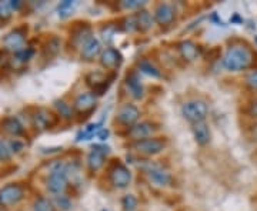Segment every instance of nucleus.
<instances>
[{"label":"nucleus","mask_w":257,"mask_h":211,"mask_svg":"<svg viewBox=\"0 0 257 211\" xmlns=\"http://www.w3.org/2000/svg\"><path fill=\"white\" fill-rule=\"evenodd\" d=\"M254 62H256V56L253 53V50L243 43L229 46L223 56L224 69L234 73L251 69L254 66Z\"/></svg>","instance_id":"f257e3e1"},{"label":"nucleus","mask_w":257,"mask_h":211,"mask_svg":"<svg viewBox=\"0 0 257 211\" xmlns=\"http://www.w3.org/2000/svg\"><path fill=\"white\" fill-rule=\"evenodd\" d=\"M69 174H67V165L62 161H56L50 168V174L47 177V190L55 195H62L67 188Z\"/></svg>","instance_id":"f03ea898"},{"label":"nucleus","mask_w":257,"mask_h":211,"mask_svg":"<svg viewBox=\"0 0 257 211\" xmlns=\"http://www.w3.org/2000/svg\"><path fill=\"white\" fill-rule=\"evenodd\" d=\"M139 168H142L143 171H146L150 181L159 185V187H169L173 185V175L170 174L167 170L162 168L160 165L150 163V161H142L138 164Z\"/></svg>","instance_id":"7ed1b4c3"},{"label":"nucleus","mask_w":257,"mask_h":211,"mask_svg":"<svg viewBox=\"0 0 257 211\" xmlns=\"http://www.w3.org/2000/svg\"><path fill=\"white\" fill-rule=\"evenodd\" d=\"M209 114V106L203 100H189L182 106V116L192 124H197L206 120Z\"/></svg>","instance_id":"20e7f679"},{"label":"nucleus","mask_w":257,"mask_h":211,"mask_svg":"<svg viewBox=\"0 0 257 211\" xmlns=\"http://www.w3.org/2000/svg\"><path fill=\"white\" fill-rule=\"evenodd\" d=\"M166 140L159 137H147L143 140H138V141H133L130 144V148L133 151H136L138 154H143V156H157L160 153L165 151Z\"/></svg>","instance_id":"39448f33"},{"label":"nucleus","mask_w":257,"mask_h":211,"mask_svg":"<svg viewBox=\"0 0 257 211\" xmlns=\"http://www.w3.org/2000/svg\"><path fill=\"white\" fill-rule=\"evenodd\" d=\"M26 195V190L22 184L10 183L0 188V205L12 207L22 201Z\"/></svg>","instance_id":"423d86ee"},{"label":"nucleus","mask_w":257,"mask_h":211,"mask_svg":"<svg viewBox=\"0 0 257 211\" xmlns=\"http://www.w3.org/2000/svg\"><path fill=\"white\" fill-rule=\"evenodd\" d=\"M109 180L114 188L123 190L132 183V173L123 163H114L109 170Z\"/></svg>","instance_id":"0eeeda50"},{"label":"nucleus","mask_w":257,"mask_h":211,"mask_svg":"<svg viewBox=\"0 0 257 211\" xmlns=\"http://www.w3.org/2000/svg\"><path fill=\"white\" fill-rule=\"evenodd\" d=\"M110 154V147L104 146V144H96L92 147V150L89 151L86 163L90 171H99L101 167L106 163V157Z\"/></svg>","instance_id":"6e6552de"},{"label":"nucleus","mask_w":257,"mask_h":211,"mask_svg":"<svg viewBox=\"0 0 257 211\" xmlns=\"http://www.w3.org/2000/svg\"><path fill=\"white\" fill-rule=\"evenodd\" d=\"M57 121H59V116L55 114L53 111L43 109V107L37 109L32 116V123L35 126V129L39 131H45V130L55 127Z\"/></svg>","instance_id":"1a4fd4ad"},{"label":"nucleus","mask_w":257,"mask_h":211,"mask_svg":"<svg viewBox=\"0 0 257 211\" xmlns=\"http://www.w3.org/2000/svg\"><path fill=\"white\" fill-rule=\"evenodd\" d=\"M26 33H28V29L26 28H16L5 36L3 45H5V47L8 50H12V52L18 53L22 49L26 47L25 46L26 45Z\"/></svg>","instance_id":"9d476101"},{"label":"nucleus","mask_w":257,"mask_h":211,"mask_svg":"<svg viewBox=\"0 0 257 211\" xmlns=\"http://www.w3.org/2000/svg\"><path fill=\"white\" fill-rule=\"evenodd\" d=\"M139 119H140V110L138 109V106L132 103H124L123 106H120L116 114L117 123H120L121 126H126L127 129L139 123Z\"/></svg>","instance_id":"9b49d317"},{"label":"nucleus","mask_w":257,"mask_h":211,"mask_svg":"<svg viewBox=\"0 0 257 211\" xmlns=\"http://www.w3.org/2000/svg\"><path fill=\"white\" fill-rule=\"evenodd\" d=\"M97 100H99V97L93 92L80 93L73 103L74 111H77L80 114H90L96 109Z\"/></svg>","instance_id":"f8f14e48"},{"label":"nucleus","mask_w":257,"mask_h":211,"mask_svg":"<svg viewBox=\"0 0 257 211\" xmlns=\"http://www.w3.org/2000/svg\"><path fill=\"white\" fill-rule=\"evenodd\" d=\"M99 60H100V65L103 69L114 72L123 63V55L120 53V50L114 49V47H107L101 52Z\"/></svg>","instance_id":"ddd939ff"},{"label":"nucleus","mask_w":257,"mask_h":211,"mask_svg":"<svg viewBox=\"0 0 257 211\" xmlns=\"http://www.w3.org/2000/svg\"><path fill=\"white\" fill-rule=\"evenodd\" d=\"M176 9L173 5L170 3H160L159 6L155 10V22L157 25H160L162 28H166V26H170L173 25V22L176 20Z\"/></svg>","instance_id":"4468645a"},{"label":"nucleus","mask_w":257,"mask_h":211,"mask_svg":"<svg viewBox=\"0 0 257 211\" xmlns=\"http://www.w3.org/2000/svg\"><path fill=\"white\" fill-rule=\"evenodd\" d=\"M155 130H156V127H155V124L152 121H140V123H136L135 126L128 127L126 134L133 141H138V140L152 137V134L155 133Z\"/></svg>","instance_id":"2eb2a0df"},{"label":"nucleus","mask_w":257,"mask_h":211,"mask_svg":"<svg viewBox=\"0 0 257 211\" xmlns=\"http://www.w3.org/2000/svg\"><path fill=\"white\" fill-rule=\"evenodd\" d=\"M92 28L87 23H82L80 26H76L70 33V42L73 45L74 49H82L84 46V43L92 39Z\"/></svg>","instance_id":"dca6fc26"},{"label":"nucleus","mask_w":257,"mask_h":211,"mask_svg":"<svg viewBox=\"0 0 257 211\" xmlns=\"http://www.w3.org/2000/svg\"><path fill=\"white\" fill-rule=\"evenodd\" d=\"M124 84L133 99L142 100L145 97V87H143V83L140 80L138 72H130L124 79Z\"/></svg>","instance_id":"f3484780"},{"label":"nucleus","mask_w":257,"mask_h":211,"mask_svg":"<svg viewBox=\"0 0 257 211\" xmlns=\"http://www.w3.org/2000/svg\"><path fill=\"white\" fill-rule=\"evenodd\" d=\"M177 50L186 62H194L200 56V47L192 40H183L177 45Z\"/></svg>","instance_id":"a211bd4d"},{"label":"nucleus","mask_w":257,"mask_h":211,"mask_svg":"<svg viewBox=\"0 0 257 211\" xmlns=\"http://www.w3.org/2000/svg\"><path fill=\"white\" fill-rule=\"evenodd\" d=\"M101 43L93 36L92 39H89L84 46L82 47V52H80V56L84 62H93L96 57H99L101 55Z\"/></svg>","instance_id":"6ab92c4d"},{"label":"nucleus","mask_w":257,"mask_h":211,"mask_svg":"<svg viewBox=\"0 0 257 211\" xmlns=\"http://www.w3.org/2000/svg\"><path fill=\"white\" fill-rule=\"evenodd\" d=\"M192 131H193L194 141H196L199 146L204 147L210 143L211 131H210V127H209V124H207L206 121L197 123V124H193Z\"/></svg>","instance_id":"aec40b11"},{"label":"nucleus","mask_w":257,"mask_h":211,"mask_svg":"<svg viewBox=\"0 0 257 211\" xmlns=\"http://www.w3.org/2000/svg\"><path fill=\"white\" fill-rule=\"evenodd\" d=\"M2 130L6 131L8 134L13 136V137H22L25 134V126L22 124V121L15 117V116H9L2 121Z\"/></svg>","instance_id":"412c9836"},{"label":"nucleus","mask_w":257,"mask_h":211,"mask_svg":"<svg viewBox=\"0 0 257 211\" xmlns=\"http://www.w3.org/2000/svg\"><path fill=\"white\" fill-rule=\"evenodd\" d=\"M135 18H136L138 29L140 32H149L150 29L153 28V25H155V18H153V15L146 9L139 10L138 13L135 15Z\"/></svg>","instance_id":"4be33fe9"},{"label":"nucleus","mask_w":257,"mask_h":211,"mask_svg":"<svg viewBox=\"0 0 257 211\" xmlns=\"http://www.w3.org/2000/svg\"><path fill=\"white\" fill-rule=\"evenodd\" d=\"M101 126H103V124H101V121L87 124L86 127H83V129L77 133V136H76V141H86V140H90V138H93L94 136L97 137L99 131L103 129Z\"/></svg>","instance_id":"5701e85b"},{"label":"nucleus","mask_w":257,"mask_h":211,"mask_svg":"<svg viewBox=\"0 0 257 211\" xmlns=\"http://www.w3.org/2000/svg\"><path fill=\"white\" fill-rule=\"evenodd\" d=\"M138 67L140 73L147 74V76H150V77H153V79H160V77H162L160 69H159L153 62H150L149 59H142V60L139 62Z\"/></svg>","instance_id":"b1692460"},{"label":"nucleus","mask_w":257,"mask_h":211,"mask_svg":"<svg viewBox=\"0 0 257 211\" xmlns=\"http://www.w3.org/2000/svg\"><path fill=\"white\" fill-rule=\"evenodd\" d=\"M55 109L57 111V116L63 120H72L74 117V109L67 103V101L57 99L55 100Z\"/></svg>","instance_id":"393cba45"},{"label":"nucleus","mask_w":257,"mask_h":211,"mask_svg":"<svg viewBox=\"0 0 257 211\" xmlns=\"http://www.w3.org/2000/svg\"><path fill=\"white\" fill-rule=\"evenodd\" d=\"M33 211H56V205L46 197H37L33 202Z\"/></svg>","instance_id":"a878e982"},{"label":"nucleus","mask_w":257,"mask_h":211,"mask_svg":"<svg viewBox=\"0 0 257 211\" xmlns=\"http://www.w3.org/2000/svg\"><path fill=\"white\" fill-rule=\"evenodd\" d=\"M35 53L36 52H35L33 47H25L20 52L15 53V59H16V62H19V63H28V62H30L33 59Z\"/></svg>","instance_id":"bb28decb"},{"label":"nucleus","mask_w":257,"mask_h":211,"mask_svg":"<svg viewBox=\"0 0 257 211\" xmlns=\"http://www.w3.org/2000/svg\"><path fill=\"white\" fill-rule=\"evenodd\" d=\"M138 205V198H136V195H133V194H126V195L121 198V207H123V210L124 211H136Z\"/></svg>","instance_id":"cd10ccee"},{"label":"nucleus","mask_w":257,"mask_h":211,"mask_svg":"<svg viewBox=\"0 0 257 211\" xmlns=\"http://www.w3.org/2000/svg\"><path fill=\"white\" fill-rule=\"evenodd\" d=\"M13 16V10L10 8V2H0V20L8 22Z\"/></svg>","instance_id":"c85d7f7f"},{"label":"nucleus","mask_w":257,"mask_h":211,"mask_svg":"<svg viewBox=\"0 0 257 211\" xmlns=\"http://www.w3.org/2000/svg\"><path fill=\"white\" fill-rule=\"evenodd\" d=\"M73 8H74L73 2H70V0H64V2H62V3L57 6L59 16H60V18H67V16L70 15V12L73 10Z\"/></svg>","instance_id":"c756f323"},{"label":"nucleus","mask_w":257,"mask_h":211,"mask_svg":"<svg viewBox=\"0 0 257 211\" xmlns=\"http://www.w3.org/2000/svg\"><path fill=\"white\" fill-rule=\"evenodd\" d=\"M55 205L56 207H59L62 211H69L72 208V201H70L69 197H66V195L62 194V195H56Z\"/></svg>","instance_id":"7c9ffc66"},{"label":"nucleus","mask_w":257,"mask_h":211,"mask_svg":"<svg viewBox=\"0 0 257 211\" xmlns=\"http://www.w3.org/2000/svg\"><path fill=\"white\" fill-rule=\"evenodd\" d=\"M244 83L251 92H257V69H253V70L248 72Z\"/></svg>","instance_id":"2f4dec72"},{"label":"nucleus","mask_w":257,"mask_h":211,"mask_svg":"<svg viewBox=\"0 0 257 211\" xmlns=\"http://www.w3.org/2000/svg\"><path fill=\"white\" fill-rule=\"evenodd\" d=\"M146 5V2H140V0H124L121 2V8L126 10H142L143 6Z\"/></svg>","instance_id":"473e14b6"},{"label":"nucleus","mask_w":257,"mask_h":211,"mask_svg":"<svg viewBox=\"0 0 257 211\" xmlns=\"http://www.w3.org/2000/svg\"><path fill=\"white\" fill-rule=\"evenodd\" d=\"M60 40L57 39V37H52L49 42H47V46L46 50L49 52V55L50 56H56L59 52H60Z\"/></svg>","instance_id":"72a5a7b5"},{"label":"nucleus","mask_w":257,"mask_h":211,"mask_svg":"<svg viewBox=\"0 0 257 211\" xmlns=\"http://www.w3.org/2000/svg\"><path fill=\"white\" fill-rule=\"evenodd\" d=\"M12 156L13 154L10 151L9 146H8V141L0 138V161H9Z\"/></svg>","instance_id":"f704fd0d"},{"label":"nucleus","mask_w":257,"mask_h":211,"mask_svg":"<svg viewBox=\"0 0 257 211\" xmlns=\"http://www.w3.org/2000/svg\"><path fill=\"white\" fill-rule=\"evenodd\" d=\"M8 146H9L12 154H19L25 150V143L19 138H13V140L8 141Z\"/></svg>","instance_id":"c9c22d12"},{"label":"nucleus","mask_w":257,"mask_h":211,"mask_svg":"<svg viewBox=\"0 0 257 211\" xmlns=\"http://www.w3.org/2000/svg\"><path fill=\"white\" fill-rule=\"evenodd\" d=\"M123 30L124 32H128V33H133V32H138V23H136V18L135 16H130V18L124 19L123 22Z\"/></svg>","instance_id":"e433bc0d"},{"label":"nucleus","mask_w":257,"mask_h":211,"mask_svg":"<svg viewBox=\"0 0 257 211\" xmlns=\"http://www.w3.org/2000/svg\"><path fill=\"white\" fill-rule=\"evenodd\" d=\"M114 33H116V28H114V26H110V25H107L106 28L101 29V36H103V40H104L106 43H111V40H113V37H114Z\"/></svg>","instance_id":"4c0bfd02"},{"label":"nucleus","mask_w":257,"mask_h":211,"mask_svg":"<svg viewBox=\"0 0 257 211\" xmlns=\"http://www.w3.org/2000/svg\"><path fill=\"white\" fill-rule=\"evenodd\" d=\"M246 113H247L248 117H251V119H257V99L250 101V104L247 106V110H246Z\"/></svg>","instance_id":"58836bf2"},{"label":"nucleus","mask_w":257,"mask_h":211,"mask_svg":"<svg viewBox=\"0 0 257 211\" xmlns=\"http://www.w3.org/2000/svg\"><path fill=\"white\" fill-rule=\"evenodd\" d=\"M22 6H23V3L22 2H19V0H13V2H10V8L13 12H18L19 9H22Z\"/></svg>","instance_id":"ea45409f"},{"label":"nucleus","mask_w":257,"mask_h":211,"mask_svg":"<svg viewBox=\"0 0 257 211\" xmlns=\"http://www.w3.org/2000/svg\"><path fill=\"white\" fill-rule=\"evenodd\" d=\"M250 137L253 141H256L257 143V123L256 124H253L251 127H250Z\"/></svg>","instance_id":"a19ab883"},{"label":"nucleus","mask_w":257,"mask_h":211,"mask_svg":"<svg viewBox=\"0 0 257 211\" xmlns=\"http://www.w3.org/2000/svg\"><path fill=\"white\" fill-rule=\"evenodd\" d=\"M210 20H213V22H216V25H217V26H223V28L226 26V25H224V23L221 22V19H219V16H217V13H213V15H211V16H210Z\"/></svg>","instance_id":"79ce46f5"},{"label":"nucleus","mask_w":257,"mask_h":211,"mask_svg":"<svg viewBox=\"0 0 257 211\" xmlns=\"http://www.w3.org/2000/svg\"><path fill=\"white\" fill-rule=\"evenodd\" d=\"M97 137L100 138V140H106V138L109 137V130L104 129V127H103V129H101L100 131H99V134H97Z\"/></svg>","instance_id":"37998d69"},{"label":"nucleus","mask_w":257,"mask_h":211,"mask_svg":"<svg viewBox=\"0 0 257 211\" xmlns=\"http://www.w3.org/2000/svg\"><path fill=\"white\" fill-rule=\"evenodd\" d=\"M230 22H231V23H233V22H240V23H241L243 20L239 18V15H234V16H233V19H230Z\"/></svg>","instance_id":"c03bdc74"},{"label":"nucleus","mask_w":257,"mask_h":211,"mask_svg":"<svg viewBox=\"0 0 257 211\" xmlns=\"http://www.w3.org/2000/svg\"><path fill=\"white\" fill-rule=\"evenodd\" d=\"M254 40H256V45H257V36H256V39H254Z\"/></svg>","instance_id":"a18cd8bd"}]
</instances>
